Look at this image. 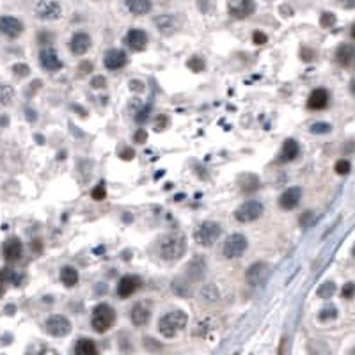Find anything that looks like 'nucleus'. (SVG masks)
Returning a JSON list of instances; mask_svg holds the SVG:
<instances>
[{
	"mask_svg": "<svg viewBox=\"0 0 355 355\" xmlns=\"http://www.w3.org/2000/svg\"><path fill=\"white\" fill-rule=\"evenodd\" d=\"M126 45L135 52H142L148 47V34L142 29H130L126 34Z\"/></svg>",
	"mask_w": 355,
	"mask_h": 355,
	"instance_id": "6ab92c4d",
	"label": "nucleus"
},
{
	"mask_svg": "<svg viewBox=\"0 0 355 355\" xmlns=\"http://www.w3.org/2000/svg\"><path fill=\"white\" fill-rule=\"evenodd\" d=\"M300 199H302V189H300V187H290V189H286L283 194H281L279 206L283 208V210H286V211L295 210V208L298 206V203H300Z\"/></svg>",
	"mask_w": 355,
	"mask_h": 355,
	"instance_id": "4468645a",
	"label": "nucleus"
},
{
	"mask_svg": "<svg viewBox=\"0 0 355 355\" xmlns=\"http://www.w3.org/2000/svg\"><path fill=\"white\" fill-rule=\"evenodd\" d=\"M172 291L178 295V297H190L192 295V290H190V286L185 283V281L182 279H176L172 283Z\"/></svg>",
	"mask_w": 355,
	"mask_h": 355,
	"instance_id": "c756f323",
	"label": "nucleus"
},
{
	"mask_svg": "<svg viewBox=\"0 0 355 355\" xmlns=\"http://www.w3.org/2000/svg\"><path fill=\"white\" fill-rule=\"evenodd\" d=\"M128 87H130L131 91H135V93L144 91V83H142L141 80H131V82L128 83Z\"/></svg>",
	"mask_w": 355,
	"mask_h": 355,
	"instance_id": "3c124183",
	"label": "nucleus"
},
{
	"mask_svg": "<svg viewBox=\"0 0 355 355\" xmlns=\"http://www.w3.org/2000/svg\"><path fill=\"white\" fill-rule=\"evenodd\" d=\"M119 158L124 160V162H130V160L135 158V151L131 148H121L119 149Z\"/></svg>",
	"mask_w": 355,
	"mask_h": 355,
	"instance_id": "c03bdc74",
	"label": "nucleus"
},
{
	"mask_svg": "<svg viewBox=\"0 0 355 355\" xmlns=\"http://www.w3.org/2000/svg\"><path fill=\"white\" fill-rule=\"evenodd\" d=\"M32 250H34V252H41V250H43L39 240H34V242H32Z\"/></svg>",
	"mask_w": 355,
	"mask_h": 355,
	"instance_id": "13d9d810",
	"label": "nucleus"
},
{
	"mask_svg": "<svg viewBox=\"0 0 355 355\" xmlns=\"http://www.w3.org/2000/svg\"><path fill=\"white\" fill-rule=\"evenodd\" d=\"M187 252V238L182 233H169L158 243V254L162 259L176 261Z\"/></svg>",
	"mask_w": 355,
	"mask_h": 355,
	"instance_id": "f257e3e1",
	"label": "nucleus"
},
{
	"mask_svg": "<svg viewBox=\"0 0 355 355\" xmlns=\"http://www.w3.org/2000/svg\"><path fill=\"white\" fill-rule=\"evenodd\" d=\"M34 15L39 20L45 22H52V20H59L62 15L61 6L55 2V0H39L34 8Z\"/></svg>",
	"mask_w": 355,
	"mask_h": 355,
	"instance_id": "0eeeda50",
	"label": "nucleus"
},
{
	"mask_svg": "<svg viewBox=\"0 0 355 355\" xmlns=\"http://www.w3.org/2000/svg\"><path fill=\"white\" fill-rule=\"evenodd\" d=\"M300 57L304 59V61H313V57H315V52H313V50H307V48H302Z\"/></svg>",
	"mask_w": 355,
	"mask_h": 355,
	"instance_id": "5fc2aeb1",
	"label": "nucleus"
},
{
	"mask_svg": "<svg viewBox=\"0 0 355 355\" xmlns=\"http://www.w3.org/2000/svg\"><path fill=\"white\" fill-rule=\"evenodd\" d=\"M146 141H148V131L139 128L134 134V142H137V144H146Z\"/></svg>",
	"mask_w": 355,
	"mask_h": 355,
	"instance_id": "a18cd8bd",
	"label": "nucleus"
},
{
	"mask_svg": "<svg viewBox=\"0 0 355 355\" xmlns=\"http://www.w3.org/2000/svg\"><path fill=\"white\" fill-rule=\"evenodd\" d=\"M336 62L343 68H355V47L339 45L336 50Z\"/></svg>",
	"mask_w": 355,
	"mask_h": 355,
	"instance_id": "a211bd4d",
	"label": "nucleus"
},
{
	"mask_svg": "<svg viewBox=\"0 0 355 355\" xmlns=\"http://www.w3.org/2000/svg\"><path fill=\"white\" fill-rule=\"evenodd\" d=\"M334 23H336V15H334V13H322V16H320V25H322L323 29H330V27H334Z\"/></svg>",
	"mask_w": 355,
	"mask_h": 355,
	"instance_id": "e433bc0d",
	"label": "nucleus"
},
{
	"mask_svg": "<svg viewBox=\"0 0 355 355\" xmlns=\"http://www.w3.org/2000/svg\"><path fill=\"white\" fill-rule=\"evenodd\" d=\"M316 293H318L320 298H330L334 293H336V284L330 283V281H329V283H323L322 286L318 288V291H316Z\"/></svg>",
	"mask_w": 355,
	"mask_h": 355,
	"instance_id": "72a5a7b5",
	"label": "nucleus"
},
{
	"mask_svg": "<svg viewBox=\"0 0 355 355\" xmlns=\"http://www.w3.org/2000/svg\"><path fill=\"white\" fill-rule=\"evenodd\" d=\"M267 276H269V264L264 263V261H256V263H252L249 269H247L245 281L249 286L256 288L264 283Z\"/></svg>",
	"mask_w": 355,
	"mask_h": 355,
	"instance_id": "1a4fd4ad",
	"label": "nucleus"
},
{
	"mask_svg": "<svg viewBox=\"0 0 355 355\" xmlns=\"http://www.w3.org/2000/svg\"><path fill=\"white\" fill-rule=\"evenodd\" d=\"M351 256L355 257V243H353V247H351Z\"/></svg>",
	"mask_w": 355,
	"mask_h": 355,
	"instance_id": "69168bd1",
	"label": "nucleus"
},
{
	"mask_svg": "<svg viewBox=\"0 0 355 355\" xmlns=\"http://www.w3.org/2000/svg\"><path fill=\"white\" fill-rule=\"evenodd\" d=\"M8 123H9L8 116H2V117H0V126H8Z\"/></svg>",
	"mask_w": 355,
	"mask_h": 355,
	"instance_id": "052dcab7",
	"label": "nucleus"
},
{
	"mask_svg": "<svg viewBox=\"0 0 355 355\" xmlns=\"http://www.w3.org/2000/svg\"><path fill=\"white\" fill-rule=\"evenodd\" d=\"M41 85H43V82H41V80H34V82H32V83H30V87H29L30 91H29V93H27V96H32V95H34V93H36V91H37V87H41Z\"/></svg>",
	"mask_w": 355,
	"mask_h": 355,
	"instance_id": "6e6d98bb",
	"label": "nucleus"
},
{
	"mask_svg": "<svg viewBox=\"0 0 355 355\" xmlns=\"http://www.w3.org/2000/svg\"><path fill=\"white\" fill-rule=\"evenodd\" d=\"M334 170H336L337 174H341V176H344V174H348L351 170V163L348 162V160L341 158L336 162V165H334Z\"/></svg>",
	"mask_w": 355,
	"mask_h": 355,
	"instance_id": "4c0bfd02",
	"label": "nucleus"
},
{
	"mask_svg": "<svg viewBox=\"0 0 355 355\" xmlns=\"http://www.w3.org/2000/svg\"><path fill=\"white\" fill-rule=\"evenodd\" d=\"M341 6L344 9H355V0H341Z\"/></svg>",
	"mask_w": 355,
	"mask_h": 355,
	"instance_id": "4d7b16f0",
	"label": "nucleus"
},
{
	"mask_svg": "<svg viewBox=\"0 0 355 355\" xmlns=\"http://www.w3.org/2000/svg\"><path fill=\"white\" fill-rule=\"evenodd\" d=\"M155 25H156V29H158L162 34H172L174 30L178 29L176 18H174V16H170V15L156 16V18H155Z\"/></svg>",
	"mask_w": 355,
	"mask_h": 355,
	"instance_id": "393cba45",
	"label": "nucleus"
},
{
	"mask_svg": "<svg viewBox=\"0 0 355 355\" xmlns=\"http://www.w3.org/2000/svg\"><path fill=\"white\" fill-rule=\"evenodd\" d=\"M142 286V279L139 276H124L117 284V295L121 298H128Z\"/></svg>",
	"mask_w": 355,
	"mask_h": 355,
	"instance_id": "2eb2a0df",
	"label": "nucleus"
},
{
	"mask_svg": "<svg viewBox=\"0 0 355 355\" xmlns=\"http://www.w3.org/2000/svg\"><path fill=\"white\" fill-rule=\"evenodd\" d=\"M105 85H107V80H105V76H102V75H96L95 78L91 80V87H95V89H105Z\"/></svg>",
	"mask_w": 355,
	"mask_h": 355,
	"instance_id": "49530a36",
	"label": "nucleus"
},
{
	"mask_svg": "<svg viewBox=\"0 0 355 355\" xmlns=\"http://www.w3.org/2000/svg\"><path fill=\"white\" fill-rule=\"evenodd\" d=\"M91 196H93V199H96V201H103V199L107 197L105 185H103V183H98V185H96L95 189H93Z\"/></svg>",
	"mask_w": 355,
	"mask_h": 355,
	"instance_id": "a19ab883",
	"label": "nucleus"
},
{
	"mask_svg": "<svg viewBox=\"0 0 355 355\" xmlns=\"http://www.w3.org/2000/svg\"><path fill=\"white\" fill-rule=\"evenodd\" d=\"M355 295V284L353 283H346L343 288H341V297L343 298H353Z\"/></svg>",
	"mask_w": 355,
	"mask_h": 355,
	"instance_id": "37998d69",
	"label": "nucleus"
},
{
	"mask_svg": "<svg viewBox=\"0 0 355 355\" xmlns=\"http://www.w3.org/2000/svg\"><path fill=\"white\" fill-rule=\"evenodd\" d=\"M298 151H300L298 142L295 141V139H286L284 144H283V149H281L279 162H283V163L291 162V160H295L298 156Z\"/></svg>",
	"mask_w": 355,
	"mask_h": 355,
	"instance_id": "4be33fe9",
	"label": "nucleus"
},
{
	"mask_svg": "<svg viewBox=\"0 0 355 355\" xmlns=\"http://www.w3.org/2000/svg\"><path fill=\"white\" fill-rule=\"evenodd\" d=\"M61 281L66 288H73L78 284V272L73 267H64L61 270Z\"/></svg>",
	"mask_w": 355,
	"mask_h": 355,
	"instance_id": "bb28decb",
	"label": "nucleus"
},
{
	"mask_svg": "<svg viewBox=\"0 0 355 355\" xmlns=\"http://www.w3.org/2000/svg\"><path fill=\"white\" fill-rule=\"evenodd\" d=\"M75 355H100L98 353V346L93 339L89 337H83V339H78L75 344Z\"/></svg>",
	"mask_w": 355,
	"mask_h": 355,
	"instance_id": "a878e982",
	"label": "nucleus"
},
{
	"mask_svg": "<svg viewBox=\"0 0 355 355\" xmlns=\"http://www.w3.org/2000/svg\"><path fill=\"white\" fill-rule=\"evenodd\" d=\"M252 41L256 45H264L267 41H269V37H267V34L261 32V30H256V32L252 34Z\"/></svg>",
	"mask_w": 355,
	"mask_h": 355,
	"instance_id": "de8ad7c7",
	"label": "nucleus"
},
{
	"mask_svg": "<svg viewBox=\"0 0 355 355\" xmlns=\"http://www.w3.org/2000/svg\"><path fill=\"white\" fill-rule=\"evenodd\" d=\"M4 295V284H0V297Z\"/></svg>",
	"mask_w": 355,
	"mask_h": 355,
	"instance_id": "0e129e2a",
	"label": "nucleus"
},
{
	"mask_svg": "<svg viewBox=\"0 0 355 355\" xmlns=\"http://www.w3.org/2000/svg\"><path fill=\"white\" fill-rule=\"evenodd\" d=\"M249 247V240L245 238V235L242 233H233L226 238L224 247H222V254H224L226 259H235L240 257Z\"/></svg>",
	"mask_w": 355,
	"mask_h": 355,
	"instance_id": "39448f33",
	"label": "nucleus"
},
{
	"mask_svg": "<svg viewBox=\"0 0 355 355\" xmlns=\"http://www.w3.org/2000/svg\"><path fill=\"white\" fill-rule=\"evenodd\" d=\"M264 208L259 201H245L242 203L238 208L235 210V218L242 224H249V222H254L263 215Z\"/></svg>",
	"mask_w": 355,
	"mask_h": 355,
	"instance_id": "423d86ee",
	"label": "nucleus"
},
{
	"mask_svg": "<svg viewBox=\"0 0 355 355\" xmlns=\"http://www.w3.org/2000/svg\"><path fill=\"white\" fill-rule=\"evenodd\" d=\"M189 323V316L183 311H170L167 315H163L158 322V330L162 336L165 337H174L182 329H185Z\"/></svg>",
	"mask_w": 355,
	"mask_h": 355,
	"instance_id": "f03ea898",
	"label": "nucleus"
},
{
	"mask_svg": "<svg viewBox=\"0 0 355 355\" xmlns=\"http://www.w3.org/2000/svg\"><path fill=\"white\" fill-rule=\"evenodd\" d=\"M187 66H189L190 71L201 73V71H204V68H206V62L203 61V57H190L189 61H187Z\"/></svg>",
	"mask_w": 355,
	"mask_h": 355,
	"instance_id": "473e14b6",
	"label": "nucleus"
},
{
	"mask_svg": "<svg viewBox=\"0 0 355 355\" xmlns=\"http://www.w3.org/2000/svg\"><path fill=\"white\" fill-rule=\"evenodd\" d=\"M201 295H203L204 300H210V302H215L218 300V290L217 286H213V284H208V286H204L203 290H201Z\"/></svg>",
	"mask_w": 355,
	"mask_h": 355,
	"instance_id": "2f4dec72",
	"label": "nucleus"
},
{
	"mask_svg": "<svg viewBox=\"0 0 355 355\" xmlns=\"http://www.w3.org/2000/svg\"><path fill=\"white\" fill-rule=\"evenodd\" d=\"M350 355H355V348H351L350 350Z\"/></svg>",
	"mask_w": 355,
	"mask_h": 355,
	"instance_id": "338daca9",
	"label": "nucleus"
},
{
	"mask_svg": "<svg viewBox=\"0 0 355 355\" xmlns=\"http://www.w3.org/2000/svg\"><path fill=\"white\" fill-rule=\"evenodd\" d=\"M327 105H329V93H327V89L318 87V89H315V91L309 95L307 107L311 110H323Z\"/></svg>",
	"mask_w": 355,
	"mask_h": 355,
	"instance_id": "aec40b11",
	"label": "nucleus"
},
{
	"mask_svg": "<svg viewBox=\"0 0 355 355\" xmlns=\"http://www.w3.org/2000/svg\"><path fill=\"white\" fill-rule=\"evenodd\" d=\"M114 323H116V311H114V307H110L109 304H98L93 309L91 325L96 332H100V334L107 332Z\"/></svg>",
	"mask_w": 355,
	"mask_h": 355,
	"instance_id": "20e7f679",
	"label": "nucleus"
},
{
	"mask_svg": "<svg viewBox=\"0 0 355 355\" xmlns=\"http://www.w3.org/2000/svg\"><path fill=\"white\" fill-rule=\"evenodd\" d=\"M39 62L47 71H59L62 68V61L59 54L52 47H45L39 52Z\"/></svg>",
	"mask_w": 355,
	"mask_h": 355,
	"instance_id": "ddd939ff",
	"label": "nucleus"
},
{
	"mask_svg": "<svg viewBox=\"0 0 355 355\" xmlns=\"http://www.w3.org/2000/svg\"><path fill=\"white\" fill-rule=\"evenodd\" d=\"M126 9L135 16L148 15L151 11V0H123Z\"/></svg>",
	"mask_w": 355,
	"mask_h": 355,
	"instance_id": "b1692460",
	"label": "nucleus"
},
{
	"mask_svg": "<svg viewBox=\"0 0 355 355\" xmlns=\"http://www.w3.org/2000/svg\"><path fill=\"white\" fill-rule=\"evenodd\" d=\"M25 355H59V351L47 343H34L27 348Z\"/></svg>",
	"mask_w": 355,
	"mask_h": 355,
	"instance_id": "cd10ccee",
	"label": "nucleus"
},
{
	"mask_svg": "<svg viewBox=\"0 0 355 355\" xmlns=\"http://www.w3.org/2000/svg\"><path fill=\"white\" fill-rule=\"evenodd\" d=\"M78 71L82 73V75H83V73H91V71H93V64H91L89 61H83L82 64H80Z\"/></svg>",
	"mask_w": 355,
	"mask_h": 355,
	"instance_id": "603ef678",
	"label": "nucleus"
},
{
	"mask_svg": "<svg viewBox=\"0 0 355 355\" xmlns=\"http://www.w3.org/2000/svg\"><path fill=\"white\" fill-rule=\"evenodd\" d=\"M91 45H93L91 37L85 32L73 34L71 41H69V48H71V52L75 55H85L89 52V48H91Z\"/></svg>",
	"mask_w": 355,
	"mask_h": 355,
	"instance_id": "f3484780",
	"label": "nucleus"
},
{
	"mask_svg": "<svg viewBox=\"0 0 355 355\" xmlns=\"http://www.w3.org/2000/svg\"><path fill=\"white\" fill-rule=\"evenodd\" d=\"M240 187H242L243 192H250V190H257V187H259V180H257V176H254V174H242L240 176Z\"/></svg>",
	"mask_w": 355,
	"mask_h": 355,
	"instance_id": "c85d7f7f",
	"label": "nucleus"
},
{
	"mask_svg": "<svg viewBox=\"0 0 355 355\" xmlns=\"http://www.w3.org/2000/svg\"><path fill=\"white\" fill-rule=\"evenodd\" d=\"M149 116H151V102H148V103H146L144 109L139 110L137 116H135V121L142 124V123H146V121L149 119Z\"/></svg>",
	"mask_w": 355,
	"mask_h": 355,
	"instance_id": "58836bf2",
	"label": "nucleus"
},
{
	"mask_svg": "<svg viewBox=\"0 0 355 355\" xmlns=\"http://www.w3.org/2000/svg\"><path fill=\"white\" fill-rule=\"evenodd\" d=\"M23 254V243L20 238L13 236L4 243V257L8 261H18Z\"/></svg>",
	"mask_w": 355,
	"mask_h": 355,
	"instance_id": "412c9836",
	"label": "nucleus"
},
{
	"mask_svg": "<svg viewBox=\"0 0 355 355\" xmlns=\"http://www.w3.org/2000/svg\"><path fill=\"white\" fill-rule=\"evenodd\" d=\"M228 11L233 18L245 20L256 11V2L254 0H229Z\"/></svg>",
	"mask_w": 355,
	"mask_h": 355,
	"instance_id": "9d476101",
	"label": "nucleus"
},
{
	"mask_svg": "<svg viewBox=\"0 0 355 355\" xmlns=\"http://www.w3.org/2000/svg\"><path fill=\"white\" fill-rule=\"evenodd\" d=\"M23 32V23L15 16H2L0 18V34L6 37H18Z\"/></svg>",
	"mask_w": 355,
	"mask_h": 355,
	"instance_id": "f8f14e48",
	"label": "nucleus"
},
{
	"mask_svg": "<svg viewBox=\"0 0 355 355\" xmlns=\"http://www.w3.org/2000/svg\"><path fill=\"white\" fill-rule=\"evenodd\" d=\"M45 327H47V332L54 337H64L71 332V322L62 315L50 316L47 320V323H45Z\"/></svg>",
	"mask_w": 355,
	"mask_h": 355,
	"instance_id": "6e6552de",
	"label": "nucleus"
},
{
	"mask_svg": "<svg viewBox=\"0 0 355 355\" xmlns=\"http://www.w3.org/2000/svg\"><path fill=\"white\" fill-rule=\"evenodd\" d=\"M332 130V126H330L329 123H315L311 124V134H316V135H323V134H329V131Z\"/></svg>",
	"mask_w": 355,
	"mask_h": 355,
	"instance_id": "ea45409f",
	"label": "nucleus"
},
{
	"mask_svg": "<svg viewBox=\"0 0 355 355\" xmlns=\"http://www.w3.org/2000/svg\"><path fill=\"white\" fill-rule=\"evenodd\" d=\"M144 343H146V346H148L149 350H153V348H155V350H160V348H162V346H160V343H158V341H155V339H149V337H146V339H144Z\"/></svg>",
	"mask_w": 355,
	"mask_h": 355,
	"instance_id": "864d4df0",
	"label": "nucleus"
},
{
	"mask_svg": "<svg viewBox=\"0 0 355 355\" xmlns=\"http://www.w3.org/2000/svg\"><path fill=\"white\" fill-rule=\"evenodd\" d=\"M126 62H128L126 54H124L123 50H117V48L109 50L105 54V57H103V64H105V68L110 69V71H117V69L124 68Z\"/></svg>",
	"mask_w": 355,
	"mask_h": 355,
	"instance_id": "dca6fc26",
	"label": "nucleus"
},
{
	"mask_svg": "<svg viewBox=\"0 0 355 355\" xmlns=\"http://www.w3.org/2000/svg\"><path fill=\"white\" fill-rule=\"evenodd\" d=\"M350 91H351V95H355V78L350 82Z\"/></svg>",
	"mask_w": 355,
	"mask_h": 355,
	"instance_id": "680f3d73",
	"label": "nucleus"
},
{
	"mask_svg": "<svg viewBox=\"0 0 355 355\" xmlns=\"http://www.w3.org/2000/svg\"><path fill=\"white\" fill-rule=\"evenodd\" d=\"M167 126H169V117L165 114H160L153 119V130L155 131H163Z\"/></svg>",
	"mask_w": 355,
	"mask_h": 355,
	"instance_id": "c9c22d12",
	"label": "nucleus"
},
{
	"mask_svg": "<svg viewBox=\"0 0 355 355\" xmlns=\"http://www.w3.org/2000/svg\"><path fill=\"white\" fill-rule=\"evenodd\" d=\"M151 311H153V305L149 300H141L131 307V323L135 327H144L148 325L149 318H151Z\"/></svg>",
	"mask_w": 355,
	"mask_h": 355,
	"instance_id": "9b49d317",
	"label": "nucleus"
},
{
	"mask_svg": "<svg viewBox=\"0 0 355 355\" xmlns=\"http://www.w3.org/2000/svg\"><path fill=\"white\" fill-rule=\"evenodd\" d=\"M220 235H222L220 224H217V222H213V220H204V222H201L196 228V231H194V240H196L197 245L210 247L220 238Z\"/></svg>",
	"mask_w": 355,
	"mask_h": 355,
	"instance_id": "7ed1b4c3",
	"label": "nucleus"
},
{
	"mask_svg": "<svg viewBox=\"0 0 355 355\" xmlns=\"http://www.w3.org/2000/svg\"><path fill=\"white\" fill-rule=\"evenodd\" d=\"M13 73H15L16 76H20V78H22V76H27L30 73V68L27 64H23V62H18V64H15L13 66Z\"/></svg>",
	"mask_w": 355,
	"mask_h": 355,
	"instance_id": "79ce46f5",
	"label": "nucleus"
},
{
	"mask_svg": "<svg viewBox=\"0 0 355 355\" xmlns=\"http://www.w3.org/2000/svg\"><path fill=\"white\" fill-rule=\"evenodd\" d=\"M350 34H351V37H353V39H355V23H353V25H351V30H350Z\"/></svg>",
	"mask_w": 355,
	"mask_h": 355,
	"instance_id": "e2e57ef3",
	"label": "nucleus"
},
{
	"mask_svg": "<svg viewBox=\"0 0 355 355\" xmlns=\"http://www.w3.org/2000/svg\"><path fill=\"white\" fill-rule=\"evenodd\" d=\"M337 316V309L334 307V305H327V307H323L322 311H320L318 318L320 322H329V320H334Z\"/></svg>",
	"mask_w": 355,
	"mask_h": 355,
	"instance_id": "f704fd0d",
	"label": "nucleus"
},
{
	"mask_svg": "<svg viewBox=\"0 0 355 355\" xmlns=\"http://www.w3.org/2000/svg\"><path fill=\"white\" fill-rule=\"evenodd\" d=\"M206 274V263L203 257H196L194 261H190L187 267V277L190 281H201Z\"/></svg>",
	"mask_w": 355,
	"mask_h": 355,
	"instance_id": "5701e85b",
	"label": "nucleus"
},
{
	"mask_svg": "<svg viewBox=\"0 0 355 355\" xmlns=\"http://www.w3.org/2000/svg\"><path fill=\"white\" fill-rule=\"evenodd\" d=\"M313 211H304V213H302V217H300V226L302 228H307L309 224H311L313 222Z\"/></svg>",
	"mask_w": 355,
	"mask_h": 355,
	"instance_id": "09e8293b",
	"label": "nucleus"
},
{
	"mask_svg": "<svg viewBox=\"0 0 355 355\" xmlns=\"http://www.w3.org/2000/svg\"><path fill=\"white\" fill-rule=\"evenodd\" d=\"M37 39H39V43L45 45V47H50V43L55 39V37L52 36V34H48V32H43V34H39V36H37Z\"/></svg>",
	"mask_w": 355,
	"mask_h": 355,
	"instance_id": "8fccbe9b",
	"label": "nucleus"
},
{
	"mask_svg": "<svg viewBox=\"0 0 355 355\" xmlns=\"http://www.w3.org/2000/svg\"><path fill=\"white\" fill-rule=\"evenodd\" d=\"M27 116H29V121H36V112L30 109H27Z\"/></svg>",
	"mask_w": 355,
	"mask_h": 355,
	"instance_id": "bf43d9fd",
	"label": "nucleus"
},
{
	"mask_svg": "<svg viewBox=\"0 0 355 355\" xmlns=\"http://www.w3.org/2000/svg\"><path fill=\"white\" fill-rule=\"evenodd\" d=\"M15 98V89L11 85H0V105H9Z\"/></svg>",
	"mask_w": 355,
	"mask_h": 355,
	"instance_id": "7c9ffc66",
	"label": "nucleus"
}]
</instances>
